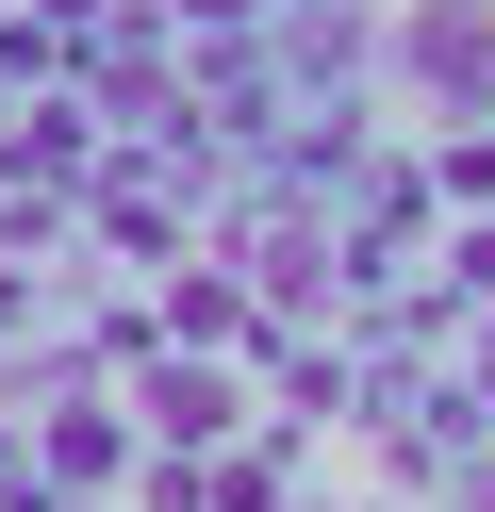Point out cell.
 I'll return each instance as SVG.
<instances>
[]
</instances>
